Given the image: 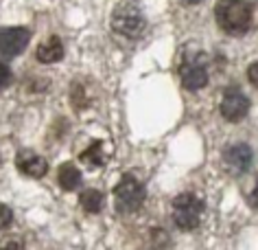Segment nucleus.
Instances as JSON below:
<instances>
[{"mask_svg":"<svg viewBox=\"0 0 258 250\" xmlns=\"http://www.w3.org/2000/svg\"><path fill=\"white\" fill-rule=\"evenodd\" d=\"M215 18L225 33L243 35L251 27V5L247 0H219Z\"/></svg>","mask_w":258,"mask_h":250,"instance_id":"f257e3e1","label":"nucleus"},{"mask_svg":"<svg viewBox=\"0 0 258 250\" xmlns=\"http://www.w3.org/2000/svg\"><path fill=\"white\" fill-rule=\"evenodd\" d=\"M145 202V187L136 176H122L114 187V204L120 215H134Z\"/></svg>","mask_w":258,"mask_h":250,"instance_id":"f03ea898","label":"nucleus"},{"mask_svg":"<svg viewBox=\"0 0 258 250\" xmlns=\"http://www.w3.org/2000/svg\"><path fill=\"white\" fill-rule=\"evenodd\" d=\"M204 215V202L195 193H182L173 200V222L182 230H192L199 226Z\"/></svg>","mask_w":258,"mask_h":250,"instance_id":"7ed1b4c3","label":"nucleus"},{"mask_svg":"<svg viewBox=\"0 0 258 250\" xmlns=\"http://www.w3.org/2000/svg\"><path fill=\"white\" fill-rule=\"evenodd\" d=\"M112 29L118 35L125 37H138L145 31V18L134 7H120L112 16Z\"/></svg>","mask_w":258,"mask_h":250,"instance_id":"20e7f679","label":"nucleus"},{"mask_svg":"<svg viewBox=\"0 0 258 250\" xmlns=\"http://www.w3.org/2000/svg\"><path fill=\"white\" fill-rule=\"evenodd\" d=\"M31 33L22 27H5L0 29V57L3 60H14L27 48Z\"/></svg>","mask_w":258,"mask_h":250,"instance_id":"39448f33","label":"nucleus"},{"mask_svg":"<svg viewBox=\"0 0 258 250\" xmlns=\"http://www.w3.org/2000/svg\"><path fill=\"white\" fill-rule=\"evenodd\" d=\"M219 110H221V117L225 121H230V123H238V121H243L245 117H247V112H249V99L245 97L243 92H238V90H234V88H230V90H225Z\"/></svg>","mask_w":258,"mask_h":250,"instance_id":"423d86ee","label":"nucleus"},{"mask_svg":"<svg viewBox=\"0 0 258 250\" xmlns=\"http://www.w3.org/2000/svg\"><path fill=\"white\" fill-rule=\"evenodd\" d=\"M179 77H182V86L186 90H192V92L202 90L206 83H208V70H206L204 62L195 60V57H190V60H186L182 64Z\"/></svg>","mask_w":258,"mask_h":250,"instance_id":"0eeeda50","label":"nucleus"},{"mask_svg":"<svg viewBox=\"0 0 258 250\" xmlns=\"http://www.w3.org/2000/svg\"><path fill=\"white\" fill-rule=\"evenodd\" d=\"M16 167H18V171L27 178H44L46 171H48V163L40 156V154H35L33 149L18 152Z\"/></svg>","mask_w":258,"mask_h":250,"instance_id":"6e6552de","label":"nucleus"},{"mask_svg":"<svg viewBox=\"0 0 258 250\" xmlns=\"http://www.w3.org/2000/svg\"><path fill=\"white\" fill-rule=\"evenodd\" d=\"M223 160L234 174H243L251 165V149L245 143H234L223 152Z\"/></svg>","mask_w":258,"mask_h":250,"instance_id":"1a4fd4ad","label":"nucleus"},{"mask_svg":"<svg viewBox=\"0 0 258 250\" xmlns=\"http://www.w3.org/2000/svg\"><path fill=\"white\" fill-rule=\"evenodd\" d=\"M35 57H37V62H42V64L59 62L63 57V44H61V40L57 35H50L48 40H44L40 46H37Z\"/></svg>","mask_w":258,"mask_h":250,"instance_id":"9d476101","label":"nucleus"},{"mask_svg":"<svg viewBox=\"0 0 258 250\" xmlns=\"http://www.w3.org/2000/svg\"><path fill=\"white\" fill-rule=\"evenodd\" d=\"M57 180H59V187L63 191H75V189H79V184H81V171L77 169L73 163H66L57 171Z\"/></svg>","mask_w":258,"mask_h":250,"instance_id":"9b49d317","label":"nucleus"},{"mask_svg":"<svg viewBox=\"0 0 258 250\" xmlns=\"http://www.w3.org/2000/svg\"><path fill=\"white\" fill-rule=\"evenodd\" d=\"M79 204L88 213H101L103 204H105V195H103V191H99V189H86L79 197Z\"/></svg>","mask_w":258,"mask_h":250,"instance_id":"f8f14e48","label":"nucleus"},{"mask_svg":"<svg viewBox=\"0 0 258 250\" xmlns=\"http://www.w3.org/2000/svg\"><path fill=\"white\" fill-rule=\"evenodd\" d=\"M81 160L88 167H103L105 158H103V152H101V143H99V140H94V143L81 154Z\"/></svg>","mask_w":258,"mask_h":250,"instance_id":"ddd939ff","label":"nucleus"},{"mask_svg":"<svg viewBox=\"0 0 258 250\" xmlns=\"http://www.w3.org/2000/svg\"><path fill=\"white\" fill-rule=\"evenodd\" d=\"M11 222H14V213H11V209L7 207V204H0V228L11 226Z\"/></svg>","mask_w":258,"mask_h":250,"instance_id":"4468645a","label":"nucleus"},{"mask_svg":"<svg viewBox=\"0 0 258 250\" xmlns=\"http://www.w3.org/2000/svg\"><path fill=\"white\" fill-rule=\"evenodd\" d=\"M0 250H24V246L18 237H5L0 241Z\"/></svg>","mask_w":258,"mask_h":250,"instance_id":"2eb2a0df","label":"nucleus"},{"mask_svg":"<svg viewBox=\"0 0 258 250\" xmlns=\"http://www.w3.org/2000/svg\"><path fill=\"white\" fill-rule=\"evenodd\" d=\"M9 81H11V70H9L7 64L0 62V88L9 86Z\"/></svg>","mask_w":258,"mask_h":250,"instance_id":"dca6fc26","label":"nucleus"},{"mask_svg":"<svg viewBox=\"0 0 258 250\" xmlns=\"http://www.w3.org/2000/svg\"><path fill=\"white\" fill-rule=\"evenodd\" d=\"M247 79L254 88H258V62H254L251 66L247 68Z\"/></svg>","mask_w":258,"mask_h":250,"instance_id":"f3484780","label":"nucleus"},{"mask_svg":"<svg viewBox=\"0 0 258 250\" xmlns=\"http://www.w3.org/2000/svg\"><path fill=\"white\" fill-rule=\"evenodd\" d=\"M249 202H251V207L258 209V180L254 184V191H251V195H249Z\"/></svg>","mask_w":258,"mask_h":250,"instance_id":"a211bd4d","label":"nucleus"},{"mask_svg":"<svg viewBox=\"0 0 258 250\" xmlns=\"http://www.w3.org/2000/svg\"><path fill=\"white\" fill-rule=\"evenodd\" d=\"M182 3H186V5H195V3H199V0H182Z\"/></svg>","mask_w":258,"mask_h":250,"instance_id":"6ab92c4d","label":"nucleus"}]
</instances>
